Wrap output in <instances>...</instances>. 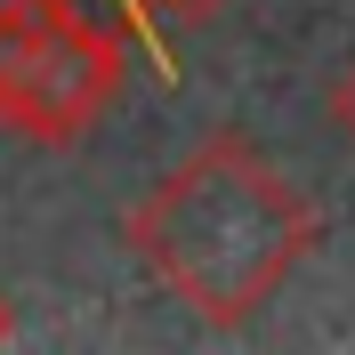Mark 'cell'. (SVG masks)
<instances>
[{
    "label": "cell",
    "mask_w": 355,
    "mask_h": 355,
    "mask_svg": "<svg viewBox=\"0 0 355 355\" xmlns=\"http://www.w3.org/2000/svg\"><path fill=\"white\" fill-rule=\"evenodd\" d=\"M81 8H97V17H113V24H121V41H146V49H154V65H162V81H178V57H170V49H162V33H154V0H81Z\"/></svg>",
    "instance_id": "3"
},
{
    "label": "cell",
    "mask_w": 355,
    "mask_h": 355,
    "mask_svg": "<svg viewBox=\"0 0 355 355\" xmlns=\"http://www.w3.org/2000/svg\"><path fill=\"white\" fill-rule=\"evenodd\" d=\"M323 105H331L339 137H347V146H355V57H347V65H339V81H331V97H323Z\"/></svg>",
    "instance_id": "4"
},
{
    "label": "cell",
    "mask_w": 355,
    "mask_h": 355,
    "mask_svg": "<svg viewBox=\"0 0 355 355\" xmlns=\"http://www.w3.org/2000/svg\"><path fill=\"white\" fill-rule=\"evenodd\" d=\"M121 97V33L81 0L0 8V130L33 146H81Z\"/></svg>",
    "instance_id": "2"
},
{
    "label": "cell",
    "mask_w": 355,
    "mask_h": 355,
    "mask_svg": "<svg viewBox=\"0 0 355 355\" xmlns=\"http://www.w3.org/2000/svg\"><path fill=\"white\" fill-rule=\"evenodd\" d=\"M226 0H154V17H178V24H202V17H218Z\"/></svg>",
    "instance_id": "5"
},
{
    "label": "cell",
    "mask_w": 355,
    "mask_h": 355,
    "mask_svg": "<svg viewBox=\"0 0 355 355\" xmlns=\"http://www.w3.org/2000/svg\"><path fill=\"white\" fill-rule=\"evenodd\" d=\"M8 331H17V315H8V299H0V347H8Z\"/></svg>",
    "instance_id": "6"
},
{
    "label": "cell",
    "mask_w": 355,
    "mask_h": 355,
    "mask_svg": "<svg viewBox=\"0 0 355 355\" xmlns=\"http://www.w3.org/2000/svg\"><path fill=\"white\" fill-rule=\"evenodd\" d=\"M121 234H130L137 266L194 323L243 331L323 243V210L250 137L218 130L194 154H178V170H162L130 202Z\"/></svg>",
    "instance_id": "1"
}]
</instances>
